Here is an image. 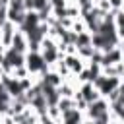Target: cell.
Segmentation results:
<instances>
[{
	"label": "cell",
	"instance_id": "cell-1",
	"mask_svg": "<svg viewBox=\"0 0 124 124\" xmlns=\"http://www.w3.org/2000/svg\"><path fill=\"white\" fill-rule=\"evenodd\" d=\"M25 68L29 70L31 76H43V74L48 70V66L45 64L41 52H35V50L25 52Z\"/></svg>",
	"mask_w": 124,
	"mask_h": 124
},
{
	"label": "cell",
	"instance_id": "cell-2",
	"mask_svg": "<svg viewBox=\"0 0 124 124\" xmlns=\"http://www.w3.org/2000/svg\"><path fill=\"white\" fill-rule=\"evenodd\" d=\"M110 112V103L107 101V97H99L97 101H93V103H89L87 105V108H85V118H89V120H97V118H101L103 114H108Z\"/></svg>",
	"mask_w": 124,
	"mask_h": 124
},
{
	"label": "cell",
	"instance_id": "cell-3",
	"mask_svg": "<svg viewBox=\"0 0 124 124\" xmlns=\"http://www.w3.org/2000/svg\"><path fill=\"white\" fill-rule=\"evenodd\" d=\"M0 81H2V85L6 87V91L10 93V97H12V99H16V97H19V95H23V89H21V83H19V79H16L14 76H10V74H4Z\"/></svg>",
	"mask_w": 124,
	"mask_h": 124
},
{
	"label": "cell",
	"instance_id": "cell-4",
	"mask_svg": "<svg viewBox=\"0 0 124 124\" xmlns=\"http://www.w3.org/2000/svg\"><path fill=\"white\" fill-rule=\"evenodd\" d=\"M62 60L66 62V66H68V70H70L72 76H78V74L87 66V62L81 60L78 54H62Z\"/></svg>",
	"mask_w": 124,
	"mask_h": 124
},
{
	"label": "cell",
	"instance_id": "cell-5",
	"mask_svg": "<svg viewBox=\"0 0 124 124\" xmlns=\"http://www.w3.org/2000/svg\"><path fill=\"white\" fill-rule=\"evenodd\" d=\"M10 46H12L16 52H21V54H25V52L29 50V39H27V35H25L19 27H17V31L14 33V39H12Z\"/></svg>",
	"mask_w": 124,
	"mask_h": 124
},
{
	"label": "cell",
	"instance_id": "cell-6",
	"mask_svg": "<svg viewBox=\"0 0 124 124\" xmlns=\"http://www.w3.org/2000/svg\"><path fill=\"white\" fill-rule=\"evenodd\" d=\"M78 93L81 95V99L89 105V103H93V101H97L99 97H101V93L93 87V83L91 81H85V83H79V87H78Z\"/></svg>",
	"mask_w": 124,
	"mask_h": 124
},
{
	"label": "cell",
	"instance_id": "cell-7",
	"mask_svg": "<svg viewBox=\"0 0 124 124\" xmlns=\"http://www.w3.org/2000/svg\"><path fill=\"white\" fill-rule=\"evenodd\" d=\"M83 120H85V114L81 110L70 108V110H66V112L60 114V122L58 124H81Z\"/></svg>",
	"mask_w": 124,
	"mask_h": 124
},
{
	"label": "cell",
	"instance_id": "cell-8",
	"mask_svg": "<svg viewBox=\"0 0 124 124\" xmlns=\"http://www.w3.org/2000/svg\"><path fill=\"white\" fill-rule=\"evenodd\" d=\"M23 17H25V10H14V8H8V21H12L14 25H21L23 23Z\"/></svg>",
	"mask_w": 124,
	"mask_h": 124
},
{
	"label": "cell",
	"instance_id": "cell-9",
	"mask_svg": "<svg viewBox=\"0 0 124 124\" xmlns=\"http://www.w3.org/2000/svg\"><path fill=\"white\" fill-rule=\"evenodd\" d=\"M87 45H91V33L89 31L76 33V46H87Z\"/></svg>",
	"mask_w": 124,
	"mask_h": 124
},
{
	"label": "cell",
	"instance_id": "cell-10",
	"mask_svg": "<svg viewBox=\"0 0 124 124\" xmlns=\"http://www.w3.org/2000/svg\"><path fill=\"white\" fill-rule=\"evenodd\" d=\"M10 76H14L16 79H21V78H27V76H31V74H29V70H27L25 66H19V68H14Z\"/></svg>",
	"mask_w": 124,
	"mask_h": 124
},
{
	"label": "cell",
	"instance_id": "cell-11",
	"mask_svg": "<svg viewBox=\"0 0 124 124\" xmlns=\"http://www.w3.org/2000/svg\"><path fill=\"white\" fill-rule=\"evenodd\" d=\"M31 2H33V10H35V12H41V10H45V8L50 6L48 0H31Z\"/></svg>",
	"mask_w": 124,
	"mask_h": 124
},
{
	"label": "cell",
	"instance_id": "cell-12",
	"mask_svg": "<svg viewBox=\"0 0 124 124\" xmlns=\"http://www.w3.org/2000/svg\"><path fill=\"white\" fill-rule=\"evenodd\" d=\"M108 4H110V10L116 12V10H120L124 6V0H108Z\"/></svg>",
	"mask_w": 124,
	"mask_h": 124
},
{
	"label": "cell",
	"instance_id": "cell-13",
	"mask_svg": "<svg viewBox=\"0 0 124 124\" xmlns=\"http://www.w3.org/2000/svg\"><path fill=\"white\" fill-rule=\"evenodd\" d=\"M39 124H58V122L52 120V118L46 116V114H41V116H39Z\"/></svg>",
	"mask_w": 124,
	"mask_h": 124
},
{
	"label": "cell",
	"instance_id": "cell-14",
	"mask_svg": "<svg viewBox=\"0 0 124 124\" xmlns=\"http://www.w3.org/2000/svg\"><path fill=\"white\" fill-rule=\"evenodd\" d=\"M81 124H93V120H89V118H85V120H83Z\"/></svg>",
	"mask_w": 124,
	"mask_h": 124
},
{
	"label": "cell",
	"instance_id": "cell-15",
	"mask_svg": "<svg viewBox=\"0 0 124 124\" xmlns=\"http://www.w3.org/2000/svg\"><path fill=\"white\" fill-rule=\"evenodd\" d=\"M120 10H122V14H124V6H122V8H120Z\"/></svg>",
	"mask_w": 124,
	"mask_h": 124
}]
</instances>
